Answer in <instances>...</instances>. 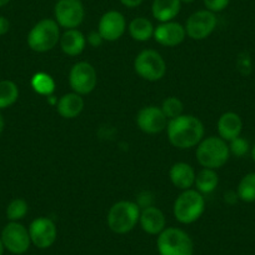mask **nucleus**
Returning <instances> with one entry per match:
<instances>
[{
    "instance_id": "1",
    "label": "nucleus",
    "mask_w": 255,
    "mask_h": 255,
    "mask_svg": "<svg viewBox=\"0 0 255 255\" xmlns=\"http://www.w3.org/2000/svg\"><path fill=\"white\" fill-rule=\"evenodd\" d=\"M168 139L178 149H190L198 146L204 139V125L194 115H180L168 122Z\"/></svg>"
},
{
    "instance_id": "2",
    "label": "nucleus",
    "mask_w": 255,
    "mask_h": 255,
    "mask_svg": "<svg viewBox=\"0 0 255 255\" xmlns=\"http://www.w3.org/2000/svg\"><path fill=\"white\" fill-rule=\"evenodd\" d=\"M140 210L135 202L130 200L117 202L108 212V227L115 234H127L138 225Z\"/></svg>"
},
{
    "instance_id": "3",
    "label": "nucleus",
    "mask_w": 255,
    "mask_h": 255,
    "mask_svg": "<svg viewBox=\"0 0 255 255\" xmlns=\"http://www.w3.org/2000/svg\"><path fill=\"white\" fill-rule=\"evenodd\" d=\"M197 160L203 168L219 169L228 163L230 156L229 144L220 136H209L198 144Z\"/></svg>"
},
{
    "instance_id": "4",
    "label": "nucleus",
    "mask_w": 255,
    "mask_h": 255,
    "mask_svg": "<svg viewBox=\"0 0 255 255\" xmlns=\"http://www.w3.org/2000/svg\"><path fill=\"white\" fill-rule=\"evenodd\" d=\"M60 26L55 19H41L28 34V45L36 53H46L60 41Z\"/></svg>"
},
{
    "instance_id": "5",
    "label": "nucleus",
    "mask_w": 255,
    "mask_h": 255,
    "mask_svg": "<svg viewBox=\"0 0 255 255\" xmlns=\"http://www.w3.org/2000/svg\"><path fill=\"white\" fill-rule=\"evenodd\" d=\"M205 210V199L197 189L183 190L174 202L173 213L181 224H193L203 215Z\"/></svg>"
},
{
    "instance_id": "6",
    "label": "nucleus",
    "mask_w": 255,
    "mask_h": 255,
    "mask_svg": "<svg viewBox=\"0 0 255 255\" xmlns=\"http://www.w3.org/2000/svg\"><path fill=\"white\" fill-rule=\"evenodd\" d=\"M159 255H193L194 244L188 233L179 228H165L156 240Z\"/></svg>"
},
{
    "instance_id": "7",
    "label": "nucleus",
    "mask_w": 255,
    "mask_h": 255,
    "mask_svg": "<svg viewBox=\"0 0 255 255\" xmlns=\"http://www.w3.org/2000/svg\"><path fill=\"white\" fill-rule=\"evenodd\" d=\"M136 74L148 82H158L166 73V63L160 53L153 49H145L136 55L134 60Z\"/></svg>"
},
{
    "instance_id": "8",
    "label": "nucleus",
    "mask_w": 255,
    "mask_h": 255,
    "mask_svg": "<svg viewBox=\"0 0 255 255\" xmlns=\"http://www.w3.org/2000/svg\"><path fill=\"white\" fill-rule=\"evenodd\" d=\"M54 16L59 26L77 29L85 18V9L82 0H58L54 6Z\"/></svg>"
},
{
    "instance_id": "9",
    "label": "nucleus",
    "mask_w": 255,
    "mask_h": 255,
    "mask_svg": "<svg viewBox=\"0 0 255 255\" xmlns=\"http://www.w3.org/2000/svg\"><path fill=\"white\" fill-rule=\"evenodd\" d=\"M98 74L95 68L88 61L74 64L69 73V85L74 93L88 95L97 88Z\"/></svg>"
},
{
    "instance_id": "10",
    "label": "nucleus",
    "mask_w": 255,
    "mask_h": 255,
    "mask_svg": "<svg viewBox=\"0 0 255 255\" xmlns=\"http://www.w3.org/2000/svg\"><path fill=\"white\" fill-rule=\"evenodd\" d=\"M218 25V18L213 11L203 9L191 14L185 23L186 36L193 40H204L212 35Z\"/></svg>"
},
{
    "instance_id": "11",
    "label": "nucleus",
    "mask_w": 255,
    "mask_h": 255,
    "mask_svg": "<svg viewBox=\"0 0 255 255\" xmlns=\"http://www.w3.org/2000/svg\"><path fill=\"white\" fill-rule=\"evenodd\" d=\"M0 238L4 248L15 255H21L28 252L31 244L29 230L19 222H10L6 224Z\"/></svg>"
},
{
    "instance_id": "12",
    "label": "nucleus",
    "mask_w": 255,
    "mask_h": 255,
    "mask_svg": "<svg viewBox=\"0 0 255 255\" xmlns=\"http://www.w3.org/2000/svg\"><path fill=\"white\" fill-rule=\"evenodd\" d=\"M31 244L39 249H48L58 238V228L50 218L40 217L34 219L28 228Z\"/></svg>"
},
{
    "instance_id": "13",
    "label": "nucleus",
    "mask_w": 255,
    "mask_h": 255,
    "mask_svg": "<svg viewBox=\"0 0 255 255\" xmlns=\"http://www.w3.org/2000/svg\"><path fill=\"white\" fill-rule=\"evenodd\" d=\"M168 118L163 113L161 108L155 105L141 108L136 114V125L145 134L161 133L168 127Z\"/></svg>"
},
{
    "instance_id": "14",
    "label": "nucleus",
    "mask_w": 255,
    "mask_h": 255,
    "mask_svg": "<svg viewBox=\"0 0 255 255\" xmlns=\"http://www.w3.org/2000/svg\"><path fill=\"white\" fill-rule=\"evenodd\" d=\"M127 30L125 16L118 10H109L104 13L98 24V31L104 41H117L124 35Z\"/></svg>"
},
{
    "instance_id": "15",
    "label": "nucleus",
    "mask_w": 255,
    "mask_h": 255,
    "mask_svg": "<svg viewBox=\"0 0 255 255\" xmlns=\"http://www.w3.org/2000/svg\"><path fill=\"white\" fill-rule=\"evenodd\" d=\"M153 38L158 44L168 48L178 46L183 43L186 38L185 26L181 25L176 21H168V23H160L154 29Z\"/></svg>"
},
{
    "instance_id": "16",
    "label": "nucleus",
    "mask_w": 255,
    "mask_h": 255,
    "mask_svg": "<svg viewBox=\"0 0 255 255\" xmlns=\"http://www.w3.org/2000/svg\"><path fill=\"white\" fill-rule=\"evenodd\" d=\"M139 224L141 229L150 235H159L165 229V215L159 208L151 207L144 208L140 210V218H139Z\"/></svg>"
},
{
    "instance_id": "17",
    "label": "nucleus",
    "mask_w": 255,
    "mask_h": 255,
    "mask_svg": "<svg viewBox=\"0 0 255 255\" xmlns=\"http://www.w3.org/2000/svg\"><path fill=\"white\" fill-rule=\"evenodd\" d=\"M218 134L227 143L240 136L243 131V120L237 113L227 112L218 120Z\"/></svg>"
},
{
    "instance_id": "18",
    "label": "nucleus",
    "mask_w": 255,
    "mask_h": 255,
    "mask_svg": "<svg viewBox=\"0 0 255 255\" xmlns=\"http://www.w3.org/2000/svg\"><path fill=\"white\" fill-rule=\"evenodd\" d=\"M195 173L194 168L188 163L179 161L175 163L169 170V178L173 183L174 186H176L180 190H188L191 189V186L195 183Z\"/></svg>"
},
{
    "instance_id": "19",
    "label": "nucleus",
    "mask_w": 255,
    "mask_h": 255,
    "mask_svg": "<svg viewBox=\"0 0 255 255\" xmlns=\"http://www.w3.org/2000/svg\"><path fill=\"white\" fill-rule=\"evenodd\" d=\"M59 45L64 54L69 56H78L84 51L87 46V36L78 29H68L60 36Z\"/></svg>"
},
{
    "instance_id": "20",
    "label": "nucleus",
    "mask_w": 255,
    "mask_h": 255,
    "mask_svg": "<svg viewBox=\"0 0 255 255\" xmlns=\"http://www.w3.org/2000/svg\"><path fill=\"white\" fill-rule=\"evenodd\" d=\"M84 99L77 93H68L56 103V112L64 119H74L82 114L84 109Z\"/></svg>"
},
{
    "instance_id": "21",
    "label": "nucleus",
    "mask_w": 255,
    "mask_h": 255,
    "mask_svg": "<svg viewBox=\"0 0 255 255\" xmlns=\"http://www.w3.org/2000/svg\"><path fill=\"white\" fill-rule=\"evenodd\" d=\"M181 9L180 0H153L151 14L160 23L173 21Z\"/></svg>"
},
{
    "instance_id": "22",
    "label": "nucleus",
    "mask_w": 255,
    "mask_h": 255,
    "mask_svg": "<svg viewBox=\"0 0 255 255\" xmlns=\"http://www.w3.org/2000/svg\"><path fill=\"white\" fill-rule=\"evenodd\" d=\"M154 29L155 28L151 24V21L144 16L133 19L128 26V30H129L131 38L136 41H140V43L148 41L153 38Z\"/></svg>"
},
{
    "instance_id": "23",
    "label": "nucleus",
    "mask_w": 255,
    "mask_h": 255,
    "mask_svg": "<svg viewBox=\"0 0 255 255\" xmlns=\"http://www.w3.org/2000/svg\"><path fill=\"white\" fill-rule=\"evenodd\" d=\"M219 184V176L215 169L203 168L195 176V188L200 194H210L217 189Z\"/></svg>"
},
{
    "instance_id": "24",
    "label": "nucleus",
    "mask_w": 255,
    "mask_h": 255,
    "mask_svg": "<svg viewBox=\"0 0 255 255\" xmlns=\"http://www.w3.org/2000/svg\"><path fill=\"white\" fill-rule=\"evenodd\" d=\"M237 194L239 200L244 203L255 202V171L248 173L242 178L237 188Z\"/></svg>"
},
{
    "instance_id": "25",
    "label": "nucleus",
    "mask_w": 255,
    "mask_h": 255,
    "mask_svg": "<svg viewBox=\"0 0 255 255\" xmlns=\"http://www.w3.org/2000/svg\"><path fill=\"white\" fill-rule=\"evenodd\" d=\"M19 98V88L11 80L0 82V109H6L15 104Z\"/></svg>"
},
{
    "instance_id": "26",
    "label": "nucleus",
    "mask_w": 255,
    "mask_h": 255,
    "mask_svg": "<svg viewBox=\"0 0 255 255\" xmlns=\"http://www.w3.org/2000/svg\"><path fill=\"white\" fill-rule=\"evenodd\" d=\"M31 88L35 93L39 95H44V97H50L55 90V82L53 78L46 73H36L34 77L31 78Z\"/></svg>"
},
{
    "instance_id": "27",
    "label": "nucleus",
    "mask_w": 255,
    "mask_h": 255,
    "mask_svg": "<svg viewBox=\"0 0 255 255\" xmlns=\"http://www.w3.org/2000/svg\"><path fill=\"white\" fill-rule=\"evenodd\" d=\"M28 203L21 198H16L9 203L6 208V217L10 222H19L28 214Z\"/></svg>"
},
{
    "instance_id": "28",
    "label": "nucleus",
    "mask_w": 255,
    "mask_h": 255,
    "mask_svg": "<svg viewBox=\"0 0 255 255\" xmlns=\"http://www.w3.org/2000/svg\"><path fill=\"white\" fill-rule=\"evenodd\" d=\"M161 110L165 114V117L168 118V120L174 119V118H178L180 115H183L184 105L179 98L176 97H169L161 104Z\"/></svg>"
},
{
    "instance_id": "29",
    "label": "nucleus",
    "mask_w": 255,
    "mask_h": 255,
    "mask_svg": "<svg viewBox=\"0 0 255 255\" xmlns=\"http://www.w3.org/2000/svg\"><path fill=\"white\" fill-rule=\"evenodd\" d=\"M229 150L230 154H233L234 156L242 158V156H245L250 151V144L245 138L238 136V138L229 141Z\"/></svg>"
},
{
    "instance_id": "30",
    "label": "nucleus",
    "mask_w": 255,
    "mask_h": 255,
    "mask_svg": "<svg viewBox=\"0 0 255 255\" xmlns=\"http://www.w3.org/2000/svg\"><path fill=\"white\" fill-rule=\"evenodd\" d=\"M237 68L243 75H249L252 73V59L247 53H242L238 56Z\"/></svg>"
},
{
    "instance_id": "31",
    "label": "nucleus",
    "mask_w": 255,
    "mask_h": 255,
    "mask_svg": "<svg viewBox=\"0 0 255 255\" xmlns=\"http://www.w3.org/2000/svg\"><path fill=\"white\" fill-rule=\"evenodd\" d=\"M203 1L207 10L213 11V13H220L227 9L230 4V0H203Z\"/></svg>"
},
{
    "instance_id": "32",
    "label": "nucleus",
    "mask_w": 255,
    "mask_h": 255,
    "mask_svg": "<svg viewBox=\"0 0 255 255\" xmlns=\"http://www.w3.org/2000/svg\"><path fill=\"white\" fill-rule=\"evenodd\" d=\"M135 203L139 205L140 209L151 207L153 205V194L150 191H141L140 194L138 195V199H136Z\"/></svg>"
},
{
    "instance_id": "33",
    "label": "nucleus",
    "mask_w": 255,
    "mask_h": 255,
    "mask_svg": "<svg viewBox=\"0 0 255 255\" xmlns=\"http://www.w3.org/2000/svg\"><path fill=\"white\" fill-rule=\"evenodd\" d=\"M87 43L89 44V45H92L93 48H98V46H100L104 43V39L102 38V35H100L98 30L90 31L89 35H88L87 38Z\"/></svg>"
},
{
    "instance_id": "34",
    "label": "nucleus",
    "mask_w": 255,
    "mask_h": 255,
    "mask_svg": "<svg viewBox=\"0 0 255 255\" xmlns=\"http://www.w3.org/2000/svg\"><path fill=\"white\" fill-rule=\"evenodd\" d=\"M10 29V23L5 16H0V36L5 35Z\"/></svg>"
},
{
    "instance_id": "35",
    "label": "nucleus",
    "mask_w": 255,
    "mask_h": 255,
    "mask_svg": "<svg viewBox=\"0 0 255 255\" xmlns=\"http://www.w3.org/2000/svg\"><path fill=\"white\" fill-rule=\"evenodd\" d=\"M144 0H120V3L123 4L124 6H127V8H138L139 5H141V3H143Z\"/></svg>"
},
{
    "instance_id": "36",
    "label": "nucleus",
    "mask_w": 255,
    "mask_h": 255,
    "mask_svg": "<svg viewBox=\"0 0 255 255\" xmlns=\"http://www.w3.org/2000/svg\"><path fill=\"white\" fill-rule=\"evenodd\" d=\"M224 197H225V202H227L228 204H235V203L239 200L237 191H228V193H225Z\"/></svg>"
},
{
    "instance_id": "37",
    "label": "nucleus",
    "mask_w": 255,
    "mask_h": 255,
    "mask_svg": "<svg viewBox=\"0 0 255 255\" xmlns=\"http://www.w3.org/2000/svg\"><path fill=\"white\" fill-rule=\"evenodd\" d=\"M4 125H5V123H4V118L3 115H1V113H0V135H1V133H3L4 130Z\"/></svg>"
},
{
    "instance_id": "38",
    "label": "nucleus",
    "mask_w": 255,
    "mask_h": 255,
    "mask_svg": "<svg viewBox=\"0 0 255 255\" xmlns=\"http://www.w3.org/2000/svg\"><path fill=\"white\" fill-rule=\"evenodd\" d=\"M10 3V0H0V8H3V6L8 5Z\"/></svg>"
},
{
    "instance_id": "39",
    "label": "nucleus",
    "mask_w": 255,
    "mask_h": 255,
    "mask_svg": "<svg viewBox=\"0 0 255 255\" xmlns=\"http://www.w3.org/2000/svg\"><path fill=\"white\" fill-rule=\"evenodd\" d=\"M4 250H5V248H4L3 242H1V238H0V255L4 254Z\"/></svg>"
},
{
    "instance_id": "40",
    "label": "nucleus",
    "mask_w": 255,
    "mask_h": 255,
    "mask_svg": "<svg viewBox=\"0 0 255 255\" xmlns=\"http://www.w3.org/2000/svg\"><path fill=\"white\" fill-rule=\"evenodd\" d=\"M250 153H252V159H253V161H254V163H255V144H254V146H253V148L250 149Z\"/></svg>"
},
{
    "instance_id": "41",
    "label": "nucleus",
    "mask_w": 255,
    "mask_h": 255,
    "mask_svg": "<svg viewBox=\"0 0 255 255\" xmlns=\"http://www.w3.org/2000/svg\"><path fill=\"white\" fill-rule=\"evenodd\" d=\"M181 3H185V4H190V3H194L195 0H180Z\"/></svg>"
}]
</instances>
